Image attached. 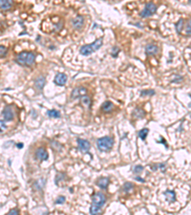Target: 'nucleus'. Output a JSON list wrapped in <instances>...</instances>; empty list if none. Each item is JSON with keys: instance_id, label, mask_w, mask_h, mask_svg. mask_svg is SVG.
<instances>
[{"instance_id": "obj_1", "label": "nucleus", "mask_w": 191, "mask_h": 215, "mask_svg": "<svg viewBox=\"0 0 191 215\" xmlns=\"http://www.w3.org/2000/svg\"><path fill=\"white\" fill-rule=\"evenodd\" d=\"M34 60H36V55L33 53H27V52H23L16 57V62L23 66L33 65L34 63Z\"/></svg>"}, {"instance_id": "obj_2", "label": "nucleus", "mask_w": 191, "mask_h": 215, "mask_svg": "<svg viewBox=\"0 0 191 215\" xmlns=\"http://www.w3.org/2000/svg\"><path fill=\"white\" fill-rule=\"evenodd\" d=\"M102 38H99L96 41H94L91 44L88 45H84L80 48V54L83 56H89L91 54H93L94 52L98 51L101 46H102Z\"/></svg>"}, {"instance_id": "obj_3", "label": "nucleus", "mask_w": 191, "mask_h": 215, "mask_svg": "<svg viewBox=\"0 0 191 215\" xmlns=\"http://www.w3.org/2000/svg\"><path fill=\"white\" fill-rule=\"evenodd\" d=\"M97 144H98V148L100 151L108 152L112 149L113 145H114V140H113L111 137L106 136L103 138H99L97 141Z\"/></svg>"}, {"instance_id": "obj_4", "label": "nucleus", "mask_w": 191, "mask_h": 215, "mask_svg": "<svg viewBox=\"0 0 191 215\" xmlns=\"http://www.w3.org/2000/svg\"><path fill=\"white\" fill-rule=\"evenodd\" d=\"M106 202V196L101 192L95 193L92 196V205H95L101 209V206Z\"/></svg>"}, {"instance_id": "obj_5", "label": "nucleus", "mask_w": 191, "mask_h": 215, "mask_svg": "<svg viewBox=\"0 0 191 215\" xmlns=\"http://www.w3.org/2000/svg\"><path fill=\"white\" fill-rule=\"evenodd\" d=\"M156 12H157V6H156L153 2H149L145 5L144 9L142 11L141 16L142 17H148V16H151L152 14H154Z\"/></svg>"}, {"instance_id": "obj_6", "label": "nucleus", "mask_w": 191, "mask_h": 215, "mask_svg": "<svg viewBox=\"0 0 191 215\" xmlns=\"http://www.w3.org/2000/svg\"><path fill=\"white\" fill-rule=\"evenodd\" d=\"M2 115H3V118L4 119L6 120V122H10V120L14 119V112L13 110V107L12 106H6L2 112Z\"/></svg>"}, {"instance_id": "obj_7", "label": "nucleus", "mask_w": 191, "mask_h": 215, "mask_svg": "<svg viewBox=\"0 0 191 215\" xmlns=\"http://www.w3.org/2000/svg\"><path fill=\"white\" fill-rule=\"evenodd\" d=\"M86 93H87V89H86L85 87H76L72 91L71 98L72 99L81 98L82 96H85Z\"/></svg>"}, {"instance_id": "obj_8", "label": "nucleus", "mask_w": 191, "mask_h": 215, "mask_svg": "<svg viewBox=\"0 0 191 215\" xmlns=\"http://www.w3.org/2000/svg\"><path fill=\"white\" fill-rule=\"evenodd\" d=\"M77 145H79V149L81 152H88L91 148V144L88 141L79 139L77 140Z\"/></svg>"}, {"instance_id": "obj_9", "label": "nucleus", "mask_w": 191, "mask_h": 215, "mask_svg": "<svg viewBox=\"0 0 191 215\" xmlns=\"http://www.w3.org/2000/svg\"><path fill=\"white\" fill-rule=\"evenodd\" d=\"M54 82L58 86H64L65 83L67 82V76L65 74H63V73H58L55 76Z\"/></svg>"}, {"instance_id": "obj_10", "label": "nucleus", "mask_w": 191, "mask_h": 215, "mask_svg": "<svg viewBox=\"0 0 191 215\" xmlns=\"http://www.w3.org/2000/svg\"><path fill=\"white\" fill-rule=\"evenodd\" d=\"M36 157H37V159H38L39 161H46V160H48V158H49V155H48V152L46 151L45 148L39 147V148H37V151H36Z\"/></svg>"}, {"instance_id": "obj_11", "label": "nucleus", "mask_w": 191, "mask_h": 215, "mask_svg": "<svg viewBox=\"0 0 191 215\" xmlns=\"http://www.w3.org/2000/svg\"><path fill=\"white\" fill-rule=\"evenodd\" d=\"M84 25V18L83 16L81 15H77L76 17H75L74 20H73V26L74 28L77 29V30H80Z\"/></svg>"}, {"instance_id": "obj_12", "label": "nucleus", "mask_w": 191, "mask_h": 215, "mask_svg": "<svg viewBox=\"0 0 191 215\" xmlns=\"http://www.w3.org/2000/svg\"><path fill=\"white\" fill-rule=\"evenodd\" d=\"M109 184H110V181H109V179L106 178V177L99 178V179L98 180V182H97L98 186H99V188H101V189H106V188L108 187Z\"/></svg>"}, {"instance_id": "obj_13", "label": "nucleus", "mask_w": 191, "mask_h": 215, "mask_svg": "<svg viewBox=\"0 0 191 215\" xmlns=\"http://www.w3.org/2000/svg\"><path fill=\"white\" fill-rule=\"evenodd\" d=\"M14 4V0H0V9L1 10H10Z\"/></svg>"}, {"instance_id": "obj_14", "label": "nucleus", "mask_w": 191, "mask_h": 215, "mask_svg": "<svg viewBox=\"0 0 191 215\" xmlns=\"http://www.w3.org/2000/svg\"><path fill=\"white\" fill-rule=\"evenodd\" d=\"M158 51H159V49L155 44H148L145 47V53L147 55H150V56L156 55L158 53Z\"/></svg>"}, {"instance_id": "obj_15", "label": "nucleus", "mask_w": 191, "mask_h": 215, "mask_svg": "<svg viewBox=\"0 0 191 215\" xmlns=\"http://www.w3.org/2000/svg\"><path fill=\"white\" fill-rule=\"evenodd\" d=\"M164 196L166 198V201L169 203H174L176 201V194L173 190H166L164 192Z\"/></svg>"}, {"instance_id": "obj_16", "label": "nucleus", "mask_w": 191, "mask_h": 215, "mask_svg": "<svg viewBox=\"0 0 191 215\" xmlns=\"http://www.w3.org/2000/svg\"><path fill=\"white\" fill-rule=\"evenodd\" d=\"M45 77H43V76H39L37 77V79L36 80V82H34V85H36V87L38 89V90H42L43 87H44V85H45Z\"/></svg>"}, {"instance_id": "obj_17", "label": "nucleus", "mask_w": 191, "mask_h": 215, "mask_svg": "<svg viewBox=\"0 0 191 215\" xmlns=\"http://www.w3.org/2000/svg\"><path fill=\"white\" fill-rule=\"evenodd\" d=\"M133 116L137 119H142L145 116V112L142 108H136L133 112Z\"/></svg>"}, {"instance_id": "obj_18", "label": "nucleus", "mask_w": 191, "mask_h": 215, "mask_svg": "<svg viewBox=\"0 0 191 215\" xmlns=\"http://www.w3.org/2000/svg\"><path fill=\"white\" fill-rule=\"evenodd\" d=\"M101 108H102V110H103L104 112H106V113H108V112H110V111L113 109V103L110 102V101H105V102H104L103 104H102Z\"/></svg>"}, {"instance_id": "obj_19", "label": "nucleus", "mask_w": 191, "mask_h": 215, "mask_svg": "<svg viewBox=\"0 0 191 215\" xmlns=\"http://www.w3.org/2000/svg\"><path fill=\"white\" fill-rule=\"evenodd\" d=\"M81 103L87 108H90L91 104H92V101H91V99L89 97H86V96H82L81 97Z\"/></svg>"}, {"instance_id": "obj_20", "label": "nucleus", "mask_w": 191, "mask_h": 215, "mask_svg": "<svg viewBox=\"0 0 191 215\" xmlns=\"http://www.w3.org/2000/svg\"><path fill=\"white\" fill-rule=\"evenodd\" d=\"M47 115L50 118H55V119L60 118V113L57 110H49V111H47Z\"/></svg>"}, {"instance_id": "obj_21", "label": "nucleus", "mask_w": 191, "mask_h": 215, "mask_svg": "<svg viewBox=\"0 0 191 215\" xmlns=\"http://www.w3.org/2000/svg\"><path fill=\"white\" fill-rule=\"evenodd\" d=\"M148 132H149V129L143 128V129H142V130H141L140 132H138V137H140L142 141H144V140L146 139V137H147V134H148Z\"/></svg>"}, {"instance_id": "obj_22", "label": "nucleus", "mask_w": 191, "mask_h": 215, "mask_svg": "<svg viewBox=\"0 0 191 215\" xmlns=\"http://www.w3.org/2000/svg\"><path fill=\"white\" fill-rule=\"evenodd\" d=\"M133 185L131 184V183H125L124 185H123V190L124 191V192H126V193H128V192H130L133 189Z\"/></svg>"}, {"instance_id": "obj_23", "label": "nucleus", "mask_w": 191, "mask_h": 215, "mask_svg": "<svg viewBox=\"0 0 191 215\" xmlns=\"http://www.w3.org/2000/svg\"><path fill=\"white\" fill-rule=\"evenodd\" d=\"M185 20L184 19H180L178 21V23L176 24V30L178 33H181V31H183V27H184V25H185Z\"/></svg>"}, {"instance_id": "obj_24", "label": "nucleus", "mask_w": 191, "mask_h": 215, "mask_svg": "<svg viewBox=\"0 0 191 215\" xmlns=\"http://www.w3.org/2000/svg\"><path fill=\"white\" fill-rule=\"evenodd\" d=\"M99 211H100V208H99V206L95 205H91V208H90L91 214H98V213H99Z\"/></svg>"}, {"instance_id": "obj_25", "label": "nucleus", "mask_w": 191, "mask_h": 215, "mask_svg": "<svg viewBox=\"0 0 191 215\" xmlns=\"http://www.w3.org/2000/svg\"><path fill=\"white\" fill-rule=\"evenodd\" d=\"M141 95L142 97H144V96H153V95H155V92L153 90H145V91H142Z\"/></svg>"}, {"instance_id": "obj_26", "label": "nucleus", "mask_w": 191, "mask_h": 215, "mask_svg": "<svg viewBox=\"0 0 191 215\" xmlns=\"http://www.w3.org/2000/svg\"><path fill=\"white\" fill-rule=\"evenodd\" d=\"M142 170H143V167L142 166H136L133 169V172L135 174H140L142 172Z\"/></svg>"}, {"instance_id": "obj_27", "label": "nucleus", "mask_w": 191, "mask_h": 215, "mask_svg": "<svg viewBox=\"0 0 191 215\" xmlns=\"http://www.w3.org/2000/svg\"><path fill=\"white\" fill-rule=\"evenodd\" d=\"M7 53H8V49L4 46H0V57H5Z\"/></svg>"}, {"instance_id": "obj_28", "label": "nucleus", "mask_w": 191, "mask_h": 215, "mask_svg": "<svg viewBox=\"0 0 191 215\" xmlns=\"http://www.w3.org/2000/svg\"><path fill=\"white\" fill-rule=\"evenodd\" d=\"M119 53V49L118 48V47H113V49H112V56L114 57H117V56H118V54Z\"/></svg>"}, {"instance_id": "obj_29", "label": "nucleus", "mask_w": 191, "mask_h": 215, "mask_svg": "<svg viewBox=\"0 0 191 215\" xmlns=\"http://www.w3.org/2000/svg\"><path fill=\"white\" fill-rule=\"evenodd\" d=\"M6 128H7V126H6L5 123L3 122V120L0 119V133H2L3 131H5Z\"/></svg>"}, {"instance_id": "obj_30", "label": "nucleus", "mask_w": 191, "mask_h": 215, "mask_svg": "<svg viewBox=\"0 0 191 215\" xmlns=\"http://www.w3.org/2000/svg\"><path fill=\"white\" fill-rule=\"evenodd\" d=\"M66 200V198L64 196H59L57 199L56 200V204H63Z\"/></svg>"}, {"instance_id": "obj_31", "label": "nucleus", "mask_w": 191, "mask_h": 215, "mask_svg": "<svg viewBox=\"0 0 191 215\" xmlns=\"http://www.w3.org/2000/svg\"><path fill=\"white\" fill-rule=\"evenodd\" d=\"M8 214H10V215H16V214H19V210L18 209H11L10 211H9Z\"/></svg>"}, {"instance_id": "obj_32", "label": "nucleus", "mask_w": 191, "mask_h": 215, "mask_svg": "<svg viewBox=\"0 0 191 215\" xmlns=\"http://www.w3.org/2000/svg\"><path fill=\"white\" fill-rule=\"evenodd\" d=\"M185 33L187 34V36H190V23L189 22L186 24V32H185Z\"/></svg>"}, {"instance_id": "obj_33", "label": "nucleus", "mask_w": 191, "mask_h": 215, "mask_svg": "<svg viewBox=\"0 0 191 215\" xmlns=\"http://www.w3.org/2000/svg\"><path fill=\"white\" fill-rule=\"evenodd\" d=\"M159 166L161 167V170H162V172L166 171V165H163V163H161V165H160Z\"/></svg>"}, {"instance_id": "obj_34", "label": "nucleus", "mask_w": 191, "mask_h": 215, "mask_svg": "<svg viewBox=\"0 0 191 215\" xmlns=\"http://www.w3.org/2000/svg\"><path fill=\"white\" fill-rule=\"evenodd\" d=\"M136 180H137V181H140V182H143V183L145 182V181H144L143 179H142V178H140V177H136Z\"/></svg>"}, {"instance_id": "obj_35", "label": "nucleus", "mask_w": 191, "mask_h": 215, "mask_svg": "<svg viewBox=\"0 0 191 215\" xmlns=\"http://www.w3.org/2000/svg\"><path fill=\"white\" fill-rule=\"evenodd\" d=\"M17 147H18V148H22V147H23V143H18V144H17Z\"/></svg>"}]
</instances>
